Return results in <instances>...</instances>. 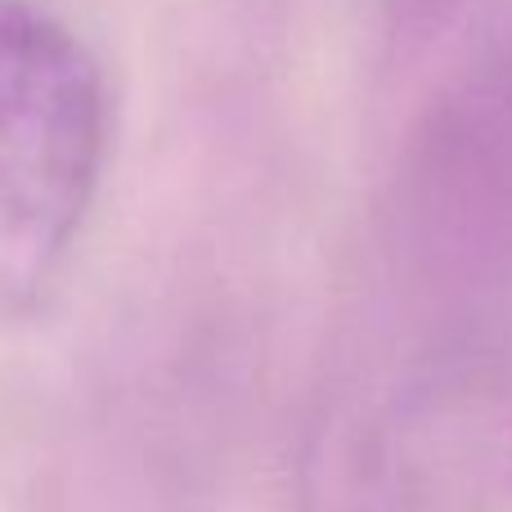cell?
I'll use <instances>...</instances> for the list:
<instances>
[{
	"label": "cell",
	"instance_id": "1",
	"mask_svg": "<svg viewBox=\"0 0 512 512\" xmlns=\"http://www.w3.org/2000/svg\"><path fill=\"white\" fill-rule=\"evenodd\" d=\"M113 144L95 45L50 0H0V310L63 274Z\"/></svg>",
	"mask_w": 512,
	"mask_h": 512
},
{
	"label": "cell",
	"instance_id": "2",
	"mask_svg": "<svg viewBox=\"0 0 512 512\" xmlns=\"http://www.w3.org/2000/svg\"><path fill=\"white\" fill-rule=\"evenodd\" d=\"M508 477H512V450H508Z\"/></svg>",
	"mask_w": 512,
	"mask_h": 512
}]
</instances>
